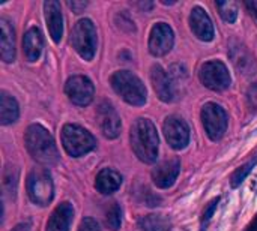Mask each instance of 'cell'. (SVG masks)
Returning <instances> with one entry per match:
<instances>
[{
	"label": "cell",
	"instance_id": "obj_6",
	"mask_svg": "<svg viewBox=\"0 0 257 231\" xmlns=\"http://www.w3.org/2000/svg\"><path fill=\"white\" fill-rule=\"evenodd\" d=\"M71 41H72L75 51L78 53L81 59L87 62L93 59L96 53L98 38H96V29L90 20L84 18V20L77 21L71 33Z\"/></svg>",
	"mask_w": 257,
	"mask_h": 231
},
{
	"label": "cell",
	"instance_id": "obj_28",
	"mask_svg": "<svg viewBox=\"0 0 257 231\" xmlns=\"http://www.w3.org/2000/svg\"><path fill=\"white\" fill-rule=\"evenodd\" d=\"M78 231H99V225L95 219L92 218H86L81 221L80 227H78Z\"/></svg>",
	"mask_w": 257,
	"mask_h": 231
},
{
	"label": "cell",
	"instance_id": "obj_26",
	"mask_svg": "<svg viewBox=\"0 0 257 231\" xmlns=\"http://www.w3.org/2000/svg\"><path fill=\"white\" fill-rule=\"evenodd\" d=\"M256 164L257 159H254V161H250L248 164L239 167V168L232 174V177H230V185H232V188H238V186L245 180V177L250 174V171L253 170V167H254Z\"/></svg>",
	"mask_w": 257,
	"mask_h": 231
},
{
	"label": "cell",
	"instance_id": "obj_10",
	"mask_svg": "<svg viewBox=\"0 0 257 231\" xmlns=\"http://www.w3.org/2000/svg\"><path fill=\"white\" fill-rule=\"evenodd\" d=\"M163 131L167 143L175 150L185 149L187 144L190 143V128L185 123V120L178 116H169L164 120Z\"/></svg>",
	"mask_w": 257,
	"mask_h": 231
},
{
	"label": "cell",
	"instance_id": "obj_1",
	"mask_svg": "<svg viewBox=\"0 0 257 231\" xmlns=\"http://www.w3.org/2000/svg\"><path fill=\"white\" fill-rule=\"evenodd\" d=\"M130 143L136 156L145 162L152 164L158 158V134L155 125L149 119H137L130 131Z\"/></svg>",
	"mask_w": 257,
	"mask_h": 231
},
{
	"label": "cell",
	"instance_id": "obj_22",
	"mask_svg": "<svg viewBox=\"0 0 257 231\" xmlns=\"http://www.w3.org/2000/svg\"><path fill=\"white\" fill-rule=\"evenodd\" d=\"M20 110H18V104L14 99V96H11L6 92L0 93V122L2 125H9L14 123L18 119Z\"/></svg>",
	"mask_w": 257,
	"mask_h": 231
},
{
	"label": "cell",
	"instance_id": "obj_30",
	"mask_svg": "<svg viewBox=\"0 0 257 231\" xmlns=\"http://www.w3.org/2000/svg\"><path fill=\"white\" fill-rule=\"evenodd\" d=\"M68 6H69L75 14H81V11L87 6V2H68Z\"/></svg>",
	"mask_w": 257,
	"mask_h": 231
},
{
	"label": "cell",
	"instance_id": "obj_2",
	"mask_svg": "<svg viewBox=\"0 0 257 231\" xmlns=\"http://www.w3.org/2000/svg\"><path fill=\"white\" fill-rule=\"evenodd\" d=\"M26 147L30 156L42 165H54L59 152L51 134L41 125H30L26 131Z\"/></svg>",
	"mask_w": 257,
	"mask_h": 231
},
{
	"label": "cell",
	"instance_id": "obj_3",
	"mask_svg": "<svg viewBox=\"0 0 257 231\" xmlns=\"http://www.w3.org/2000/svg\"><path fill=\"white\" fill-rule=\"evenodd\" d=\"M113 90L130 105H145L146 102V87L142 80L130 71H117L111 75Z\"/></svg>",
	"mask_w": 257,
	"mask_h": 231
},
{
	"label": "cell",
	"instance_id": "obj_20",
	"mask_svg": "<svg viewBox=\"0 0 257 231\" xmlns=\"http://www.w3.org/2000/svg\"><path fill=\"white\" fill-rule=\"evenodd\" d=\"M120 185H122V176L116 170L104 168L96 174L95 188H96L98 192H101L104 195L116 192L120 188Z\"/></svg>",
	"mask_w": 257,
	"mask_h": 231
},
{
	"label": "cell",
	"instance_id": "obj_16",
	"mask_svg": "<svg viewBox=\"0 0 257 231\" xmlns=\"http://www.w3.org/2000/svg\"><path fill=\"white\" fill-rule=\"evenodd\" d=\"M44 11H45V21L48 26L50 36L57 44L60 42L63 35V18H62L60 3L56 0H48L44 3Z\"/></svg>",
	"mask_w": 257,
	"mask_h": 231
},
{
	"label": "cell",
	"instance_id": "obj_8",
	"mask_svg": "<svg viewBox=\"0 0 257 231\" xmlns=\"http://www.w3.org/2000/svg\"><path fill=\"white\" fill-rule=\"evenodd\" d=\"M199 78L205 87L214 92H223L230 86V74L226 65L220 60L203 63L199 72Z\"/></svg>",
	"mask_w": 257,
	"mask_h": 231
},
{
	"label": "cell",
	"instance_id": "obj_9",
	"mask_svg": "<svg viewBox=\"0 0 257 231\" xmlns=\"http://www.w3.org/2000/svg\"><path fill=\"white\" fill-rule=\"evenodd\" d=\"M65 93L68 99L78 105V107H86L93 101L95 96V87L92 81L84 77V75H74L71 77L66 84H65Z\"/></svg>",
	"mask_w": 257,
	"mask_h": 231
},
{
	"label": "cell",
	"instance_id": "obj_12",
	"mask_svg": "<svg viewBox=\"0 0 257 231\" xmlns=\"http://www.w3.org/2000/svg\"><path fill=\"white\" fill-rule=\"evenodd\" d=\"M179 171H181V162L178 158L166 159L152 170V180L158 188L167 189L173 186V183L179 176Z\"/></svg>",
	"mask_w": 257,
	"mask_h": 231
},
{
	"label": "cell",
	"instance_id": "obj_4",
	"mask_svg": "<svg viewBox=\"0 0 257 231\" xmlns=\"http://www.w3.org/2000/svg\"><path fill=\"white\" fill-rule=\"evenodd\" d=\"M62 144L68 155L80 158L96 147V140L84 128L69 123L62 128Z\"/></svg>",
	"mask_w": 257,
	"mask_h": 231
},
{
	"label": "cell",
	"instance_id": "obj_21",
	"mask_svg": "<svg viewBox=\"0 0 257 231\" xmlns=\"http://www.w3.org/2000/svg\"><path fill=\"white\" fill-rule=\"evenodd\" d=\"M230 57H232V62L239 72H242L245 75L254 74V69H256L254 57L248 53V50L244 45L232 47L230 48Z\"/></svg>",
	"mask_w": 257,
	"mask_h": 231
},
{
	"label": "cell",
	"instance_id": "obj_18",
	"mask_svg": "<svg viewBox=\"0 0 257 231\" xmlns=\"http://www.w3.org/2000/svg\"><path fill=\"white\" fill-rule=\"evenodd\" d=\"M72 219H74L72 204L68 201L60 203L53 210V213L47 222V231H69Z\"/></svg>",
	"mask_w": 257,
	"mask_h": 231
},
{
	"label": "cell",
	"instance_id": "obj_25",
	"mask_svg": "<svg viewBox=\"0 0 257 231\" xmlns=\"http://www.w3.org/2000/svg\"><path fill=\"white\" fill-rule=\"evenodd\" d=\"M220 15L227 23H235L238 17V5L235 2H217Z\"/></svg>",
	"mask_w": 257,
	"mask_h": 231
},
{
	"label": "cell",
	"instance_id": "obj_29",
	"mask_svg": "<svg viewBox=\"0 0 257 231\" xmlns=\"http://www.w3.org/2000/svg\"><path fill=\"white\" fill-rule=\"evenodd\" d=\"M247 104L250 108H257V83L250 86L247 92Z\"/></svg>",
	"mask_w": 257,
	"mask_h": 231
},
{
	"label": "cell",
	"instance_id": "obj_23",
	"mask_svg": "<svg viewBox=\"0 0 257 231\" xmlns=\"http://www.w3.org/2000/svg\"><path fill=\"white\" fill-rule=\"evenodd\" d=\"M139 228L142 231H170L172 222L164 215H146L139 219Z\"/></svg>",
	"mask_w": 257,
	"mask_h": 231
},
{
	"label": "cell",
	"instance_id": "obj_24",
	"mask_svg": "<svg viewBox=\"0 0 257 231\" xmlns=\"http://www.w3.org/2000/svg\"><path fill=\"white\" fill-rule=\"evenodd\" d=\"M104 224L108 230L117 231L120 228L122 224V210L120 206L117 203H111L107 210H105V216H104Z\"/></svg>",
	"mask_w": 257,
	"mask_h": 231
},
{
	"label": "cell",
	"instance_id": "obj_5",
	"mask_svg": "<svg viewBox=\"0 0 257 231\" xmlns=\"http://www.w3.org/2000/svg\"><path fill=\"white\" fill-rule=\"evenodd\" d=\"M29 198L38 206H48L54 195V185L51 176L44 168H33L27 176Z\"/></svg>",
	"mask_w": 257,
	"mask_h": 231
},
{
	"label": "cell",
	"instance_id": "obj_17",
	"mask_svg": "<svg viewBox=\"0 0 257 231\" xmlns=\"http://www.w3.org/2000/svg\"><path fill=\"white\" fill-rule=\"evenodd\" d=\"M0 56L2 60L11 63L15 60V32L12 24L2 17L0 18Z\"/></svg>",
	"mask_w": 257,
	"mask_h": 231
},
{
	"label": "cell",
	"instance_id": "obj_13",
	"mask_svg": "<svg viewBox=\"0 0 257 231\" xmlns=\"http://www.w3.org/2000/svg\"><path fill=\"white\" fill-rule=\"evenodd\" d=\"M98 123H99V128H101L104 137H107L110 140L116 138L122 128L120 117L117 116L113 105L108 102H102L98 107Z\"/></svg>",
	"mask_w": 257,
	"mask_h": 231
},
{
	"label": "cell",
	"instance_id": "obj_14",
	"mask_svg": "<svg viewBox=\"0 0 257 231\" xmlns=\"http://www.w3.org/2000/svg\"><path fill=\"white\" fill-rule=\"evenodd\" d=\"M151 80H152V86L155 93L158 95V98L163 102H172L175 99V86L170 80V77L167 75V72L160 66V65H154L151 69Z\"/></svg>",
	"mask_w": 257,
	"mask_h": 231
},
{
	"label": "cell",
	"instance_id": "obj_32",
	"mask_svg": "<svg viewBox=\"0 0 257 231\" xmlns=\"http://www.w3.org/2000/svg\"><path fill=\"white\" fill-rule=\"evenodd\" d=\"M244 231H257V215L253 218V221L245 227V230Z\"/></svg>",
	"mask_w": 257,
	"mask_h": 231
},
{
	"label": "cell",
	"instance_id": "obj_11",
	"mask_svg": "<svg viewBox=\"0 0 257 231\" xmlns=\"http://www.w3.org/2000/svg\"><path fill=\"white\" fill-rule=\"evenodd\" d=\"M175 42L173 30L166 23H158L152 27L149 35V51L155 57L166 56L172 48Z\"/></svg>",
	"mask_w": 257,
	"mask_h": 231
},
{
	"label": "cell",
	"instance_id": "obj_7",
	"mask_svg": "<svg viewBox=\"0 0 257 231\" xmlns=\"http://www.w3.org/2000/svg\"><path fill=\"white\" fill-rule=\"evenodd\" d=\"M202 122L208 137L212 141H218L227 131V114L223 107L214 102H208L202 108Z\"/></svg>",
	"mask_w": 257,
	"mask_h": 231
},
{
	"label": "cell",
	"instance_id": "obj_27",
	"mask_svg": "<svg viewBox=\"0 0 257 231\" xmlns=\"http://www.w3.org/2000/svg\"><path fill=\"white\" fill-rule=\"evenodd\" d=\"M218 201H220V198H214L211 203H208V206L205 207V210H203V215H202V231L206 230V225H208V222L211 221V218H212V215H214V212H215V209H217V206H218Z\"/></svg>",
	"mask_w": 257,
	"mask_h": 231
},
{
	"label": "cell",
	"instance_id": "obj_31",
	"mask_svg": "<svg viewBox=\"0 0 257 231\" xmlns=\"http://www.w3.org/2000/svg\"><path fill=\"white\" fill-rule=\"evenodd\" d=\"M245 6L247 9L254 15L257 18V0H250V2H245Z\"/></svg>",
	"mask_w": 257,
	"mask_h": 231
},
{
	"label": "cell",
	"instance_id": "obj_19",
	"mask_svg": "<svg viewBox=\"0 0 257 231\" xmlns=\"http://www.w3.org/2000/svg\"><path fill=\"white\" fill-rule=\"evenodd\" d=\"M44 39L38 27H30L23 38V53L29 62H36L42 53Z\"/></svg>",
	"mask_w": 257,
	"mask_h": 231
},
{
	"label": "cell",
	"instance_id": "obj_15",
	"mask_svg": "<svg viewBox=\"0 0 257 231\" xmlns=\"http://www.w3.org/2000/svg\"><path fill=\"white\" fill-rule=\"evenodd\" d=\"M190 27L193 30V33L200 39V41H205V42H209L214 39V26H212V21L209 18V15L206 14L205 9L196 6L193 11H191V15H190Z\"/></svg>",
	"mask_w": 257,
	"mask_h": 231
}]
</instances>
